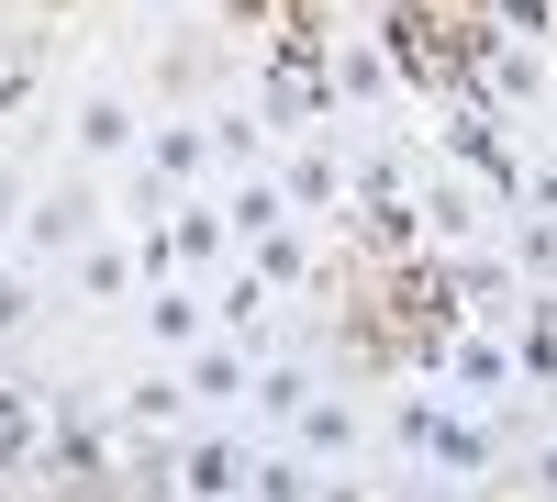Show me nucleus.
Returning <instances> with one entry per match:
<instances>
[{"mask_svg":"<svg viewBox=\"0 0 557 502\" xmlns=\"http://www.w3.org/2000/svg\"><path fill=\"white\" fill-rule=\"evenodd\" d=\"M278 191H290V212H335L346 179H335V157H323V146H301L290 168H278Z\"/></svg>","mask_w":557,"mask_h":502,"instance_id":"nucleus-11","label":"nucleus"},{"mask_svg":"<svg viewBox=\"0 0 557 502\" xmlns=\"http://www.w3.org/2000/svg\"><path fill=\"white\" fill-rule=\"evenodd\" d=\"M246 502H312V469H301V458H257Z\"/></svg>","mask_w":557,"mask_h":502,"instance_id":"nucleus-15","label":"nucleus"},{"mask_svg":"<svg viewBox=\"0 0 557 502\" xmlns=\"http://www.w3.org/2000/svg\"><path fill=\"white\" fill-rule=\"evenodd\" d=\"M401 446H424V458H446L457 480H480V469H491V446H480V425H457L446 402H401Z\"/></svg>","mask_w":557,"mask_h":502,"instance_id":"nucleus-4","label":"nucleus"},{"mask_svg":"<svg viewBox=\"0 0 557 502\" xmlns=\"http://www.w3.org/2000/svg\"><path fill=\"white\" fill-rule=\"evenodd\" d=\"M212 325H223V313H212V291H201V280H157V291H146V346L190 357Z\"/></svg>","mask_w":557,"mask_h":502,"instance_id":"nucleus-3","label":"nucleus"},{"mask_svg":"<svg viewBox=\"0 0 557 502\" xmlns=\"http://www.w3.org/2000/svg\"><path fill=\"white\" fill-rule=\"evenodd\" d=\"M212 157H223V168H257V123H246V112H212Z\"/></svg>","mask_w":557,"mask_h":502,"instance_id":"nucleus-17","label":"nucleus"},{"mask_svg":"<svg viewBox=\"0 0 557 502\" xmlns=\"http://www.w3.org/2000/svg\"><path fill=\"white\" fill-rule=\"evenodd\" d=\"M212 313H223V335H235V325H257V313H268V280H257V268H235V280L212 291Z\"/></svg>","mask_w":557,"mask_h":502,"instance_id":"nucleus-16","label":"nucleus"},{"mask_svg":"<svg viewBox=\"0 0 557 502\" xmlns=\"http://www.w3.org/2000/svg\"><path fill=\"white\" fill-rule=\"evenodd\" d=\"M178 402H190V380H134L123 391V425L146 436V425H178Z\"/></svg>","mask_w":557,"mask_h":502,"instance_id":"nucleus-12","label":"nucleus"},{"mask_svg":"<svg viewBox=\"0 0 557 502\" xmlns=\"http://www.w3.org/2000/svg\"><path fill=\"white\" fill-rule=\"evenodd\" d=\"M301 446H312V458H346V446H357V414H346V402H312V414H301Z\"/></svg>","mask_w":557,"mask_h":502,"instance_id":"nucleus-13","label":"nucleus"},{"mask_svg":"<svg viewBox=\"0 0 557 502\" xmlns=\"http://www.w3.org/2000/svg\"><path fill=\"white\" fill-rule=\"evenodd\" d=\"M446 380H457V402H502V391H513V346H502V335L446 346Z\"/></svg>","mask_w":557,"mask_h":502,"instance_id":"nucleus-6","label":"nucleus"},{"mask_svg":"<svg viewBox=\"0 0 557 502\" xmlns=\"http://www.w3.org/2000/svg\"><path fill=\"white\" fill-rule=\"evenodd\" d=\"M134 268H146V257H123V246H78V291H89V302H112Z\"/></svg>","mask_w":557,"mask_h":502,"instance_id":"nucleus-14","label":"nucleus"},{"mask_svg":"<svg viewBox=\"0 0 557 502\" xmlns=\"http://www.w3.org/2000/svg\"><path fill=\"white\" fill-rule=\"evenodd\" d=\"M146 168L168 179V191H178V179H201V168H212V123H157V134H146Z\"/></svg>","mask_w":557,"mask_h":502,"instance_id":"nucleus-9","label":"nucleus"},{"mask_svg":"<svg viewBox=\"0 0 557 502\" xmlns=\"http://www.w3.org/2000/svg\"><path fill=\"white\" fill-rule=\"evenodd\" d=\"M123 146H134V101H123V89H89V101H78V157L101 168V157H123Z\"/></svg>","mask_w":557,"mask_h":502,"instance_id":"nucleus-7","label":"nucleus"},{"mask_svg":"<svg viewBox=\"0 0 557 502\" xmlns=\"http://www.w3.org/2000/svg\"><path fill=\"white\" fill-rule=\"evenodd\" d=\"M223 223H235V235L257 246L268 223H290V191H278V179H235V191H223Z\"/></svg>","mask_w":557,"mask_h":502,"instance_id":"nucleus-10","label":"nucleus"},{"mask_svg":"<svg viewBox=\"0 0 557 502\" xmlns=\"http://www.w3.org/2000/svg\"><path fill=\"white\" fill-rule=\"evenodd\" d=\"M89 212H101V191H89V179H67V191H34V201L12 212V246H23V268H45V257H78V246H89Z\"/></svg>","mask_w":557,"mask_h":502,"instance_id":"nucleus-1","label":"nucleus"},{"mask_svg":"<svg viewBox=\"0 0 557 502\" xmlns=\"http://www.w3.org/2000/svg\"><path fill=\"white\" fill-rule=\"evenodd\" d=\"M23 446H34V402H23V391H0V469H12Z\"/></svg>","mask_w":557,"mask_h":502,"instance_id":"nucleus-19","label":"nucleus"},{"mask_svg":"<svg viewBox=\"0 0 557 502\" xmlns=\"http://www.w3.org/2000/svg\"><path fill=\"white\" fill-rule=\"evenodd\" d=\"M178 380H190V402H201V414H235V402H257V357H246L235 335H223V346L201 335L190 357H178Z\"/></svg>","mask_w":557,"mask_h":502,"instance_id":"nucleus-2","label":"nucleus"},{"mask_svg":"<svg viewBox=\"0 0 557 502\" xmlns=\"http://www.w3.org/2000/svg\"><path fill=\"white\" fill-rule=\"evenodd\" d=\"M34 325V268H0V335Z\"/></svg>","mask_w":557,"mask_h":502,"instance_id":"nucleus-18","label":"nucleus"},{"mask_svg":"<svg viewBox=\"0 0 557 502\" xmlns=\"http://www.w3.org/2000/svg\"><path fill=\"white\" fill-rule=\"evenodd\" d=\"M223 246H235V223H223V201H178V223H168V257H178V268H212Z\"/></svg>","mask_w":557,"mask_h":502,"instance_id":"nucleus-8","label":"nucleus"},{"mask_svg":"<svg viewBox=\"0 0 557 502\" xmlns=\"http://www.w3.org/2000/svg\"><path fill=\"white\" fill-rule=\"evenodd\" d=\"M246 480H257V458L235 436H190V446H178V491H190V502H246Z\"/></svg>","mask_w":557,"mask_h":502,"instance_id":"nucleus-5","label":"nucleus"}]
</instances>
